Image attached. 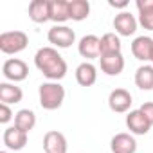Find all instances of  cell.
I'll use <instances>...</instances> for the list:
<instances>
[{
  "label": "cell",
  "instance_id": "cell-1",
  "mask_svg": "<svg viewBox=\"0 0 153 153\" xmlns=\"http://www.w3.org/2000/svg\"><path fill=\"white\" fill-rule=\"evenodd\" d=\"M36 68L49 81H59L67 76V61L54 47H42L34 54Z\"/></svg>",
  "mask_w": 153,
  "mask_h": 153
},
{
  "label": "cell",
  "instance_id": "cell-11",
  "mask_svg": "<svg viewBox=\"0 0 153 153\" xmlns=\"http://www.w3.org/2000/svg\"><path fill=\"white\" fill-rule=\"evenodd\" d=\"M43 149L45 153H67V139L61 131L51 130L43 137Z\"/></svg>",
  "mask_w": 153,
  "mask_h": 153
},
{
  "label": "cell",
  "instance_id": "cell-17",
  "mask_svg": "<svg viewBox=\"0 0 153 153\" xmlns=\"http://www.w3.org/2000/svg\"><path fill=\"white\" fill-rule=\"evenodd\" d=\"M24 97V92L15 83H0V103L2 105H16Z\"/></svg>",
  "mask_w": 153,
  "mask_h": 153
},
{
  "label": "cell",
  "instance_id": "cell-25",
  "mask_svg": "<svg viewBox=\"0 0 153 153\" xmlns=\"http://www.w3.org/2000/svg\"><path fill=\"white\" fill-rule=\"evenodd\" d=\"M144 115H146V119L149 121V124L153 126V101H148V103H144L140 108H139Z\"/></svg>",
  "mask_w": 153,
  "mask_h": 153
},
{
  "label": "cell",
  "instance_id": "cell-4",
  "mask_svg": "<svg viewBox=\"0 0 153 153\" xmlns=\"http://www.w3.org/2000/svg\"><path fill=\"white\" fill-rule=\"evenodd\" d=\"M2 74H4V78L11 83H18V81H24L27 79V76H29V67L24 59L20 58H9L4 61L2 65Z\"/></svg>",
  "mask_w": 153,
  "mask_h": 153
},
{
  "label": "cell",
  "instance_id": "cell-5",
  "mask_svg": "<svg viewBox=\"0 0 153 153\" xmlns=\"http://www.w3.org/2000/svg\"><path fill=\"white\" fill-rule=\"evenodd\" d=\"M47 40L54 49H68L76 42V33L68 25H54L49 29Z\"/></svg>",
  "mask_w": 153,
  "mask_h": 153
},
{
  "label": "cell",
  "instance_id": "cell-9",
  "mask_svg": "<svg viewBox=\"0 0 153 153\" xmlns=\"http://www.w3.org/2000/svg\"><path fill=\"white\" fill-rule=\"evenodd\" d=\"M78 51L83 58L87 59H96L101 58V38H97L96 34H87L79 40L78 43Z\"/></svg>",
  "mask_w": 153,
  "mask_h": 153
},
{
  "label": "cell",
  "instance_id": "cell-15",
  "mask_svg": "<svg viewBox=\"0 0 153 153\" xmlns=\"http://www.w3.org/2000/svg\"><path fill=\"white\" fill-rule=\"evenodd\" d=\"M49 16L56 25H63L70 20L68 0H49Z\"/></svg>",
  "mask_w": 153,
  "mask_h": 153
},
{
  "label": "cell",
  "instance_id": "cell-19",
  "mask_svg": "<svg viewBox=\"0 0 153 153\" xmlns=\"http://www.w3.org/2000/svg\"><path fill=\"white\" fill-rule=\"evenodd\" d=\"M139 9V25L146 31H153V0H137Z\"/></svg>",
  "mask_w": 153,
  "mask_h": 153
},
{
  "label": "cell",
  "instance_id": "cell-8",
  "mask_svg": "<svg viewBox=\"0 0 153 153\" xmlns=\"http://www.w3.org/2000/svg\"><path fill=\"white\" fill-rule=\"evenodd\" d=\"M137 25H139V20L128 11H121L114 18V29H115V33L119 36H131V34H135Z\"/></svg>",
  "mask_w": 153,
  "mask_h": 153
},
{
  "label": "cell",
  "instance_id": "cell-23",
  "mask_svg": "<svg viewBox=\"0 0 153 153\" xmlns=\"http://www.w3.org/2000/svg\"><path fill=\"white\" fill-rule=\"evenodd\" d=\"M121 38L115 33H106L101 36V54H119L121 52Z\"/></svg>",
  "mask_w": 153,
  "mask_h": 153
},
{
  "label": "cell",
  "instance_id": "cell-22",
  "mask_svg": "<svg viewBox=\"0 0 153 153\" xmlns=\"http://www.w3.org/2000/svg\"><path fill=\"white\" fill-rule=\"evenodd\" d=\"M15 126L24 130L25 133H29L34 126H36V114L29 108H24V110H18L15 114Z\"/></svg>",
  "mask_w": 153,
  "mask_h": 153
},
{
  "label": "cell",
  "instance_id": "cell-10",
  "mask_svg": "<svg viewBox=\"0 0 153 153\" xmlns=\"http://www.w3.org/2000/svg\"><path fill=\"white\" fill-rule=\"evenodd\" d=\"M126 126L130 130V133L133 135H146L151 128L149 121L146 119V115L140 110H130L126 115Z\"/></svg>",
  "mask_w": 153,
  "mask_h": 153
},
{
  "label": "cell",
  "instance_id": "cell-13",
  "mask_svg": "<svg viewBox=\"0 0 153 153\" xmlns=\"http://www.w3.org/2000/svg\"><path fill=\"white\" fill-rule=\"evenodd\" d=\"M131 54L139 61H151L153 54V38L149 36H137L131 42Z\"/></svg>",
  "mask_w": 153,
  "mask_h": 153
},
{
  "label": "cell",
  "instance_id": "cell-6",
  "mask_svg": "<svg viewBox=\"0 0 153 153\" xmlns=\"http://www.w3.org/2000/svg\"><path fill=\"white\" fill-rule=\"evenodd\" d=\"M131 103H133V97L126 88H115L108 96V106L115 114H126L130 110Z\"/></svg>",
  "mask_w": 153,
  "mask_h": 153
},
{
  "label": "cell",
  "instance_id": "cell-20",
  "mask_svg": "<svg viewBox=\"0 0 153 153\" xmlns=\"http://www.w3.org/2000/svg\"><path fill=\"white\" fill-rule=\"evenodd\" d=\"M135 85L140 90H153V65H140L135 70Z\"/></svg>",
  "mask_w": 153,
  "mask_h": 153
},
{
  "label": "cell",
  "instance_id": "cell-3",
  "mask_svg": "<svg viewBox=\"0 0 153 153\" xmlns=\"http://www.w3.org/2000/svg\"><path fill=\"white\" fill-rule=\"evenodd\" d=\"M29 45V36L24 31H6L0 34V51L4 54H18Z\"/></svg>",
  "mask_w": 153,
  "mask_h": 153
},
{
  "label": "cell",
  "instance_id": "cell-12",
  "mask_svg": "<svg viewBox=\"0 0 153 153\" xmlns=\"http://www.w3.org/2000/svg\"><path fill=\"white\" fill-rule=\"evenodd\" d=\"M112 153H135L137 151V140L130 133H115L110 140Z\"/></svg>",
  "mask_w": 153,
  "mask_h": 153
},
{
  "label": "cell",
  "instance_id": "cell-26",
  "mask_svg": "<svg viewBox=\"0 0 153 153\" xmlns=\"http://www.w3.org/2000/svg\"><path fill=\"white\" fill-rule=\"evenodd\" d=\"M112 7H126L128 6V0H123V2H114V0H110V2H108Z\"/></svg>",
  "mask_w": 153,
  "mask_h": 153
},
{
  "label": "cell",
  "instance_id": "cell-24",
  "mask_svg": "<svg viewBox=\"0 0 153 153\" xmlns=\"http://www.w3.org/2000/svg\"><path fill=\"white\" fill-rule=\"evenodd\" d=\"M13 117H15V115H13L11 106H9V105H2V103H0V123H2V124H7Z\"/></svg>",
  "mask_w": 153,
  "mask_h": 153
},
{
  "label": "cell",
  "instance_id": "cell-2",
  "mask_svg": "<svg viewBox=\"0 0 153 153\" xmlns=\"http://www.w3.org/2000/svg\"><path fill=\"white\" fill-rule=\"evenodd\" d=\"M38 99L43 110H58L65 101V88L59 81H45L38 88Z\"/></svg>",
  "mask_w": 153,
  "mask_h": 153
},
{
  "label": "cell",
  "instance_id": "cell-21",
  "mask_svg": "<svg viewBox=\"0 0 153 153\" xmlns=\"http://www.w3.org/2000/svg\"><path fill=\"white\" fill-rule=\"evenodd\" d=\"M68 11H70V20L81 22L90 15V2L88 0H68Z\"/></svg>",
  "mask_w": 153,
  "mask_h": 153
},
{
  "label": "cell",
  "instance_id": "cell-14",
  "mask_svg": "<svg viewBox=\"0 0 153 153\" xmlns=\"http://www.w3.org/2000/svg\"><path fill=\"white\" fill-rule=\"evenodd\" d=\"M101 70L106 76H119L124 70V58L123 54H101Z\"/></svg>",
  "mask_w": 153,
  "mask_h": 153
},
{
  "label": "cell",
  "instance_id": "cell-16",
  "mask_svg": "<svg viewBox=\"0 0 153 153\" xmlns=\"http://www.w3.org/2000/svg\"><path fill=\"white\" fill-rule=\"evenodd\" d=\"M76 81L81 87H92L97 81V68L90 61H83L76 68Z\"/></svg>",
  "mask_w": 153,
  "mask_h": 153
},
{
  "label": "cell",
  "instance_id": "cell-18",
  "mask_svg": "<svg viewBox=\"0 0 153 153\" xmlns=\"http://www.w3.org/2000/svg\"><path fill=\"white\" fill-rule=\"evenodd\" d=\"M29 18L36 24L49 22V0H33L29 4Z\"/></svg>",
  "mask_w": 153,
  "mask_h": 153
},
{
  "label": "cell",
  "instance_id": "cell-27",
  "mask_svg": "<svg viewBox=\"0 0 153 153\" xmlns=\"http://www.w3.org/2000/svg\"><path fill=\"white\" fill-rule=\"evenodd\" d=\"M0 153H9V151H0Z\"/></svg>",
  "mask_w": 153,
  "mask_h": 153
},
{
  "label": "cell",
  "instance_id": "cell-28",
  "mask_svg": "<svg viewBox=\"0 0 153 153\" xmlns=\"http://www.w3.org/2000/svg\"><path fill=\"white\" fill-rule=\"evenodd\" d=\"M151 63H153V54H151Z\"/></svg>",
  "mask_w": 153,
  "mask_h": 153
},
{
  "label": "cell",
  "instance_id": "cell-7",
  "mask_svg": "<svg viewBox=\"0 0 153 153\" xmlns=\"http://www.w3.org/2000/svg\"><path fill=\"white\" fill-rule=\"evenodd\" d=\"M27 139H29V133H25L24 130L16 128V126H9L4 130V135H2V140L6 144L7 149L11 151H20L27 146Z\"/></svg>",
  "mask_w": 153,
  "mask_h": 153
}]
</instances>
